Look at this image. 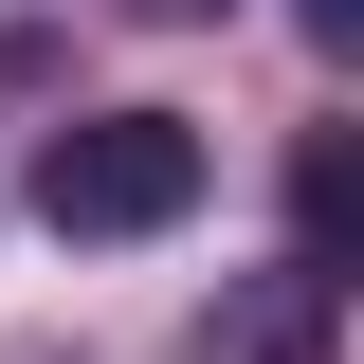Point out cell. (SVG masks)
Here are the masks:
<instances>
[{"label": "cell", "mask_w": 364, "mask_h": 364, "mask_svg": "<svg viewBox=\"0 0 364 364\" xmlns=\"http://www.w3.org/2000/svg\"><path fill=\"white\" fill-rule=\"evenodd\" d=\"M200 164L219 146L182 128V109H73L37 146V219L55 237H164V219H200Z\"/></svg>", "instance_id": "6da1fadb"}, {"label": "cell", "mask_w": 364, "mask_h": 364, "mask_svg": "<svg viewBox=\"0 0 364 364\" xmlns=\"http://www.w3.org/2000/svg\"><path fill=\"white\" fill-rule=\"evenodd\" d=\"M310 346H328V273H310V255L273 273L237 328H200V364H310Z\"/></svg>", "instance_id": "7a4b0ae2"}, {"label": "cell", "mask_w": 364, "mask_h": 364, "mask_svg": "<svg viewBox=\"0 0 364 364\" xmlns=\"http://www.w3.org/2000/svg\"><path fill=\"white\" fill-rule=\"evenodd\" d=\"M291 219H310V273H328V237H346V128L291 146Z\"/></svg>", "instance_id": "3957f363"}]
</instances>
